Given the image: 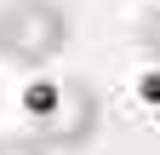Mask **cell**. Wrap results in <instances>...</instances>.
I'll use <instances>...</instances> for the list:
<instances>
[{
    "instance_id": "cell-4",
    "label": "cell",
    "mask_w": 160,
    "mask_h": 155,
    "mask_svg": "<svg viewBox=\"0 0 160 155\" xmlns=\"http://www.w3.org/2000/svg\"><path fill=\"white\" fill-rule=\"evenodd\" d=\"M0 155H52V149H46L40 132H23V138L12 132V138H0Z\"/></svg>"
},
{
    "instance_id": "cell-1",
    "label": "cell",
    "mask_w": 160,
    "mask_h": 155,
    "mask_svg": "<svg viewBox=\"0 0 160 155\" xmlns=\"http://www.w3.org/2000/svg\"><path fill=\"white\" fill-rule=\"evenodd\" d=\"M74 40V17L57 0H6L0 6V57L17 69H46Z\"/></svg>"
},
{
    "instance_id": "cell-2",
    "label": "cell",
    "mask_w": 160,
    "mask_h": 155,
    "mask_svg": "<svg viewBox=\"0 0 160 155\" xmlns=\"http://www.w3.org/2000/svg\"><path fill=\"white\" fill-rule=\"evenodd\" d=\"M97 126H103V98H97V86L80 81V75H69V81H63V98H57V109L46 115V121H34V132L46 138L52 155L86 149V144L97 138Z\"/></svg>"
},
{
    "instance_id": "cell-5",
    "label": "cell",
    "mask_w": 160,
    "mask_h": 155,
    "mask_svg": "<svg viewBox=\"0 0 160 155\" xmlns=\"http://www.w3.org/2000/svg\"><path fill=\"white\" fill-rule=\"evenodd\" d=\"M137 40H143V52H149L154 63H160V6L143 17V23H137Z\"/></svg>"
},
{
    "instance_id": "cell-3",
    "label": "cell",
    "mask_w": 160,
    "mask_h": 155,
    "mask_svg": "<svg viewBox=\"0 0 160 155\" xmlns=\"http://www.w3.org/2000/svg\"><path fill=\"white\" fill-rule=\"evenodd\" d=\"M57 98H63V81H52V75H40V81L23 92V109L34 115V121H46V115L57 109Z\"/></svg>"
},
{
    "instance_id": "cell-6",
    "label": "cell",
    "mask_w": 160,
    "mask_h": 155,
    "mask_svg": "<svg viewBox=\"0 0 160 155\" xmlns=\"http://www.w3.org/2000/svg\"><path fill=\"white\" fill-rule=\"evenodd\" d=\"M137 98H143L149 109L160 104V63H154V69H143V75H137Z\"/></svg>"
}]
</instances>
